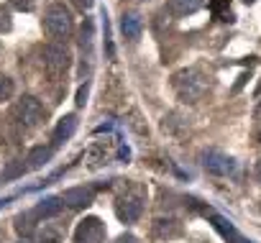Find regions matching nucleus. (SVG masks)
I'll return each instance as SVG.
<instances>
[{"label": "nucleus", "instance_id": "1", "mask_svg": "<svg viewBox=\"0 0 261 243\" xmlns=\"http://www.w3.org/2000/svg\"><path fill=\"white\" fill-rule=\"evenodd\" d=\"M172 87H174V95L182 102L192 105V102H197V100L205 97V92H207V77H205V72L200 67H185V69H179V72L172 74Z\"/></svg>", "mask_w": 261, "mask_h": 243}, {"label": "nucleus", "instance_id": "2", "mask_svg": "<svg viewBox=\"0 0 261 243\" xmlns=\"http://www.w3.org/2000/svg\"><path fill=\"white\" fill-rule=\"evenodd\" d=\"M41 26H44V34L51 41H57V44H64L74 34V18H72V13H69V8L64 3H51L44 11Z\"/></svg>", "mask_w": 261, "mask_h": 243}, {"label": "nucleus", "instance_id": "3", "mask_svg": "<svg viewBox=\"0 0 261 243\" xmlns=\"http://www.w3.org/2000/svg\"><path fill=\"white\" fill-rule=\"evenodd\" d=\"M44 118H46V107L41 105L39 97L34 95H23L13 102L11 107V120L21 128V131H34L44 123Z\"/></svg>", "mask_w": 261, "mask_h": 243}, {"label": "nucleus", "instance_id": "4", "mask_svg": "<svg viewBox=\"0 0 261 243\" xmlns=\"http://www.w3.org/2000/svg\"><path fill=\"white\" fill-rule=\"evenodd\" d=\"M144 205H146V187L144 184H130L115 200V215L123 223H136L144 215Z\"/></svg>", "mask_w": 261, "mask_h": 243}, {"label": "nucleus", "instance_id": "5", "mask_svg": "<svg viewBox=\"0 0 261 243\" xmlns=\"http://www.w3.org/2000/svg\"><path fill=\"white\" fill-rule=\"evenodd\" d=\"M41 64H44L49 77H62L69 69V64H72V54L67 51L64 44L49 41V44L41 46Z\"/></svg>", "mask_w": 261, "mask_h": 243}, {"label": "nucleus", "instance_id": "6", "mask_svg": "<svg viewBox=\"0 0 261 243\" xmlns=\"http://www.w3.org/2000/svg\"><path fill=\"white\" fill-rule=\"evenodd\" d=\"M200 161H202L205 172H210V174H215V177H230V174L236 172L233 156H228V154H223V151H218V149H205V151L200 154Z\"/></svg>", "mask_w": 261, "mask_h": 243}, {"label": "nucleus", "instance_id": "7", "mask_svg": "<svg viewBox=\"0 0 261 243\" xmlns=\"http://www.w3.org/2000/svg\"><path fill=\"white\" fill-rule=\"evenodd\" d=\"M105 240V223L95 215L85 218L74 228V243H102Z\"/></svg>", "mask_w": 261, "mask_h": 243}, {"label": "nucleus", "instance_id": "8", "mask_svg": "<svg viewBox=\"0 0 261 243\" xmlns=\"http://www.w3.org/2000/svg\"><path fill=\"white\" fill-rule=\"evenodd\" d=\"M113 156V141H95L87 151H85V161L90 169H97L102 164H108V159Z\"/></svg>", "mask_w": 261, "mask_h": 243}, {"label": "nucleus", "instance_id": "9", "mask_svg": "<svg viewBox=\"0 0 261 243\" xmlns=\"http://www.w3.org/2000/svg\"><path fill=\"white\" fill-rule=\"evenodd\" d=\"M80 51H82V77L92 69V21H85L80 29Z\"/></svg>", "mask_w": 261, "mask_h": 243}, {"label": "nucleus", "instance_id": "10", "mask_svg": "<svg viewBox=\"0 0 261 243\" xmlns=\"http://www.w3.org/2000/svg\"><path fill=\"white\" fill-rule=\"evenodd\" d=\"M95 187H69V190H64V195H62V202L64 205H69V207H87L92 200H95Z\"/></svg>", "mask_w": 261, "mask_h": 243}, {"label": "nucleus", "instance_id": "11", "mask_svg": "<svg viewBox=\"0 0 261 243\" xmlns=\"http://www.w3.org/2000/svg\"><path fill=\"white\" fill-rule=\"evenodd\" d=\"M182 233H185L182 223L174 218H159L154 223V238H159V240H172V238H179Z\"/></svg>", "mask_w": 261, "mask_h": 243}, {"label": "nucleus", "instance_id": "12", "mask_svg": "<svg viewBox=\"0 0 261 243\" xmlns=\"http://www.w3.org/2000/svg\"><path fill=\"white\" fill-rule=\"evenodd\" d=\"M210 220H213V225H215V230L228 240V243H253L251 238H246V235H241L225 218H220V215H215V212H210Z\"/></svg>", "mask_w": 261, "mask_h": 243}, {"label": "nucleus", "instance_id": "13", "mask_svg": "<svg viewBox=\"0 0 261 243\" xmlns=\"http://www.w3.org/2000/svg\"><path fill=\"white\" fill-rule=\"evenodd\" d=\"M141 31H144V23H141V16L139 13H123L120 16V34L128 41H139L141 39Z\"/></svg>", "mask_w": 261, "mask_h": 243}, {"label": "nucleus", "instance_id": "14", "mask_svg": "<svg viewBox=\"0 0 261 243\" xmlns=\"http://www.w3.org/2000/svg\"><path fill=\"white\" fill-rule=\"evenodd\" d=\"M62 205H64L62 197H46V200H41V202H39L34 210H29V212H31V218H34L36 223H44L46 218H54V215L62 210Z\"/></svg>", "mask_w": 261, "mask_h": 243}, {"label": "nucleus", "instance_id": "15", "mask_svg": "<svg viewBox=\"0 0 261 243\" xmlns=\"http://www.w3.org/2000/svg\"><path fill=\"white\" fill-rule=\"evenodd\" d=\"M205 0H167V11L174 16V18H185V16H192L202 8Z\"/></svg>", "mask_w": 261, "mask_h": 243}, {"label": "nucleus", "instance_id": "16", "mask_svg": "<svg viewBox=\"0 0 261 243\" xmlns=\"http://www.w3.org/2000/svg\"><path fill=\"white\" fill-rule=\"evenodd\" d=\"M74 131H77V115H64L54 128V144H64L67 139H72Z\"/></svg>", "mask_w": 261, "mask_h": 243}, {"label": "nucleus", "instance_id": "17", "mask_svg": "<svg viewBox=\"0 0 261 243\" xmlns=\"http://www.w3.org/2000/svg\"><path fill=\"white\" fill-rule=\"evenodd\" d=\"M51 154H54V149H51V146H36V149H31V151H29V156H26L29 169H31V172H34V169H41V167L51 159Z\"/></svg>", "mask_w": 261, "mask_h": 243}, {"label": "nucleus", "instance_id": "18", "mask_svg": "<svg viewBox=\"0 0 261 243\" xmlns=\"http://www.w3.org/2000/svg\"><path fill=\"white\" fill-rule=\"evenodd\" d=\"M210 13H213L218 21H225V23H233V21H236L228 0H213V3H210Z\"/></svg>", "mask_w": 261, "mask_h": 243}, {"label": "nucleus", "instance_id": "19", "mask_svg": "<svg viewBox=\"0 0 261 243\" xmlns=\"http://www.w3.org/2000/svg\"><path fill=\"white\" fill-rule=\"evenodd\" d=\"M59 240H62V238H59L57 230L44 228V230H36V233H31V235H23L21 243H59Z\"/></svg>", "mask_w": 261, "mask_h": 243}, {"label": "nucleus", "instance_id": "20", "mask_svg": "<svg viewBox=\"0 0 261 243\" xmlns=\"http://www.w3.org/2000/svg\"><path fill=\"white\" fill-rule=\"evenodd\" d=\"M13 92H16V85H13V79H11L8 74H3V72H0V102L11 100V97H13Z\"/></svg>", "mask_w": 261, "mask_h": 243}, {"label": "nucleus", "instance_id": "21", "mask_svg": "<svg viewBox=\"0 0 261 243\" xmlns=\"http://www.w3.org/2000/svg\"><path fill=\"white\" fill-rule=\"evenodd\" d=\"M26 172H31V169H29V164H26V159H23V161L11 164V167L3 172V179H16V177H21V174H26Z\"/></svg>", "mask_w": 261, "mask_h": 243}, {"label": "nucleus", "instance_id": "22", "mask_svg": "<svg viewBox=\"0 0 261 243\" xmlns=\"http://www.w3.org/2000/svg\"><path fill=\"white\" fill-rule=\"evenodd\" d=\"M13 29V21H11V13L6 8H0V31H11Z\"/></svg>", "mask_w": 261, "mask_h": 243}, {"label": "nucleus", "instance_id": "23", "mask_svg": "<svg viewBox=\"0 0 261 243\" xmlns=\"http://www.w3.org/2000/svg\"><path fill=\"white\" fill-rule=\"evenodd\" d=\"M16 11H34V0H8Z\"/></svg>", "mask_w": 261, "mask_h": 243}, {"label": "nucleus", "instance_id": "24", "mask_svg": "<svg viewBox=\"0 0 261 243\" xmlns=\"http://www.w3.org/2000/svg\"><path fill=\"white\" fill-rule=\"evenodd\" d=\"M246 79H251V72H243V74L238 77V82L233 85V90H230V92H241V87L246 85Z\"/></svg>", "mask_w": 261, "mask_h": 243}, {"label": "nucleus", "instance_id": "25", "mask_svg": "<svg viewBox=\"0 0 261 243\" xmlns=\"http://www.w3.org/2000/svg\"><path fill=\"white\" fill-rule=\"evenodd\" d=\"M85 102H87V85H82V87L77 90V105L82 107Z\"/></svg>", "mask_w": 261, "mask_h": 243}, {"label": "nucleus", "instance_id": "26", "mask_svg": "<svg viewBox=\"0 0 261 243\" xmlns=\"http://www.w3.org/2000/svg\"><path fill=\"white\" fill-rule=\"evenodd\" d=\"M115 243H141V240H139L136 235H130V233H123V235H120Z\"/></svg>", "mask_w": 261, "mask_h": 243}, {"label": "nucleus", "instance_id": "27", "mask_svg": "<svg viewBox=\"0 0 261 243\" xmlns=\"http://www.w3.org/2000/svg\"><path fill=\"white\" fill-rule=\"evenodd\" d=\"M74 6H77L80 11H87V8L92 6V0H74Z\"/></svg>", "mask_w": 261, "mask_h": 243}, {"label": "nucleus", "instance_id": "28", "mask_svg": "<svg viewBox=\"0 0 261 243\" xmlns=\"http://www.w3.org/2000/svg\"><path fill=\"white\" fill-rule=\"evenodd\" d=\"M243 3H253V0H243Z\"/></svg>", "mask_w": 261, "mask_h": 243}, {"label": "nucleus", "instance_id": "29", "mask_svg": "<svg viewBox=\"0 0 261 243\" xmlns=\"http://www.w3.org/2000/svg\"><path fill=\"white\" fill-rule=\"evenodd\" d=\"M136 3H144V0H136Z\"/></svg>", "mask_w": 261, "mask_h": 243}, {"label": "nucleus", "instance_id": "30", "mask_svg": "<svg viewBox=\"0 0 261 243\" xmlns=\"http://www.w3.org/2000/svg\"><path fill=\"white\" fill-rule=\"evenodd\" d=\"M258 174H261V172H258Z\"/></svg>", "mask_w": 261, "mask_h": 243}]
</instances>
